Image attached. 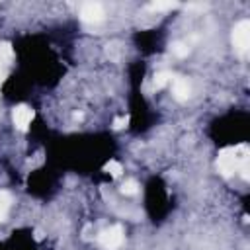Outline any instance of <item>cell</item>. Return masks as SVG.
<instances>
[{
  "mask_svg": "<svg viewBox=\"0 0 250 250\" xmlns=\"http://www.w3.org/2000/svg\"><path fill=\"white\" fill-rule=\"evenodd\" d=\"M248 156V148L244 145L240 146H227L219 152L217 156V168L223 176H232L234 172H238V166H240V160Z\"/></svg>",
  "mask_w": 250,
  "mask_h": 250,
  "instance_id": "obj_1",
  "label": "cell"
},
{
  "mask_svg": "<svg viewBox=\"0 0 250 250\" xmlns=\"http://www.w3.org/2000/svg\"><path fill=\"white\" fill-rule=\"evenodd\" d=\"M232 45L236 49L238 55H246L248 47H250V21L242 20L234 25L232 29Z\"/></svg>",
  "mask_w": 250,
  "mask_h": 250,
  "instance_id": "obj_2",
  "label": "cell"
},
{
  "mask_svg": "<svg viewBox=\"0 0 250 250\" xmlns=\"http://www.w3.org/2000/svg\"><path fill=\"white\" fill-rule=\"evenodd\" d=\"M98 242L104 250H117L121 244H123V229L121 225H113L105 230L100 232L98 236Z\"/></svg>",
  "mask_w": 250,
  "mask_h": 250,
  "instance_id": "obj_3",
  "label": "cell"
},
{
  "mask_svg": "<svg viewBox=\"0 0 250 250\" xmlns=\"http://www.w3.org/2000/svg\"><path fill=\"white\" fill-rule=\"evenodd\" d=\"M80 20L84 23H100L104 20V8L98 2H86L80 8Z\"/></svg>",
  "mask_w": 250,
  "mask_h": 250,
  "instance_id": "obj_4",
  "label": "cell"
},
{
  "mask_svg": "<svg viewBox=\"0 0 250 250\" xmlns=\"http://www.w3.org/2000/svg\"><path fill=\"white\" fill-rule=\"evenodd\" d=\"M12 119H14V125L20 129V131H27L31 119H33V109L25 104H20L12 109Z\"/></svg>",
  "mask_w": 250,
  "mask_h": 250,
  "instance_id": "obj_5",
  "label": "cell"
},
{
  "mask_svg": "<svg viewBox=\"0 0 250 250\" xmlns=\"http://www.w3.org/2000/svg\"><path fill=\"white\" fill-rule=\"evenodd\" d=\"M172 94L178 102H186L191 96V84L188 82V78H182V76L174 78L172 80Z\"/></svg>",
  "mask_w": 250,
  "mask_h": 250,
  "instance_id": "obj_6",
  "label": "cell"
},
{
  "mask_svg": "<svg viewBox=\"0 0 250 250\" xmlns=\"http://www.w3.org/2000/svg\"><path fill=\"white\" fill-rule=\"evenodd\" d=\"M12 59H14L12 45L6 43V41H0V68H6L8 70V64L12 62Z\"/></svg>",
  "mask_w": 250,
  "mask_h": 250,
  "instance_id": "obj_7",
  "label": "cell"
},
{
  "mask_svg": "<svg viewBox=\"0 0 250 250\" xmlns=\"http://www.w3.org/2000/svg\"><path fill=\"white\" fill-rule=\"evenodd\" d=\"M172 72H168V70H162V72H156L154 74V78H152V90H162L168 82H172Z\"/></svg>",
  "mask_w": 250,
  "mask_h": 250,
  "instance_id": "obj_8",
  "label": "cell"
},
{
  "mask_svg": "<svg viewBox=\"0 0 250 250\" xmlns=\"http://www.w3.org/2000/svg\"><path fill=\"white\" fill-rule=\"evenodd\" d=\"M10 205H12V195L8 191H0V223L6 219Z\"/></svg>",
  "mask_w": 250,
  "mask_h": 250,
  "instance_id": "obj_9",
  "label": "cell"
},
{
  "mask_svg": "<svg viewBox=\"0 0 250 250\" xmlns=\"http://www.w3.org/2000/svg\"><path fill=\"white\" fill-rule=\"evenodd\" d=\"M121 43H117V41H113V43H107V47H105V53H107V57L109 59H113V61H119L121 59Z\"/></svg>",
  "mask_w": 250,
  "mask_h": 250,
  "instance_id": "obj_10",
  "label": "cell"
},
{
  "mask_svg": "<svg viewBox=\"0 0 250 250\" xmlns=\"http://www.w3.org/2000/svg\"><path fill=\"white\" fill-rule=\"evenodd\" d=\"M119 191H121L123 195H135V193L139 191V184H137L135 180H127L125 184H121Z\"/></svg>",
  "mask_w": 250,
  "mask_h": 250,
  "instance_id": "obj_11",
  "label": "cell"
},
{
  "mask_svg": "<svg viewBox=\"0 0 250 250\" xmlns=\"http://www.w3.org/2000/svg\"><path fill=\"white\" fill-rule=\"evenodd\" d=\"M104 170H105L107 174H111L113 178H117V176H119V174L123 172V168H121V164H119L117 160H109V162H105Z\"/></svg>",
  "mask_w": 250,
  "mask_h": 250,
  "instance_id": "obj_12",
  "label": "cell"
},
{
  "mask_svg": "<svg viewBox=\"0 0 250 250\" xmlns=\"http://www.w3.org/2000/svg\"><path fill=\"white\" fill-rule=\"evenodd\" d=\"M176 6H178V2H152L148 8L154 12H162V10H172Z\"/></svg>",
  "mask_w": 250,
  "mask_h": 250,
  "instance_id": "obj_13",
  "label": "cell"
},
{
  "mask_svg": "<svg viewBox=\"0 0 250 250\" xmlns=\"http://www.w3.org/2000/svg\"><path fill=\"white\" fill-rule=\"evenodd\" d=\"M172 53H174L176 57H186V55L189 53V47H188L186 43L178 41V43H174V45H172Z\"/></svg>",
  "mask_w": 250,
  "mask_h": 250,
  "instance_id": "obj_14",
  "label": "cell"
},
{
  "mask_svg": "<svg viewBox=\"0 0 250 250\" xmlns=\"http://www.w3.org/2000/svg\"><path fill=\"white\" fill-rule=\"evenodd\" d=\"M127 123H129V117H127V115L115 117V119H113V129H123V127H127Z\"/></svg>",
  "mask_w": 250,
  "mask_h": 250,
  "instance_id": "obj_15",
  "label": "cell"
},
{
  "mask_svg": "<svg viewBox=\"0 0 250 250\" xmlns=\"http://www.w3.org/2000/svg\"><path fill=\"white\" fill-rule=\"evenodd\" d=\"M35 240H43V230L41 229H35Z\"/></svg>",
  "mask_w": 250,
  "mask_h": 250,
  "instance_id": "obj_16",
  "label": "cell"
},
{
  "mask_svg": "<svg viewBox=\"0 0 250 250\" xmlns=\"http://www.w3.org/2000/svg\"><path fill=\"white\" fill-rule=\"evenodd\" d=\"M6 76H8V70H6V68H0V84L4 82V78H6Z\"/></svg>",
  "mask_w": 250,
  "mask_h": 250,
  "instance_id": "obj_17",
  "label": "cell"
},
{
  "mask_svg": "<svg viewBox=\"0 0 250 250\" xmlns=\"http://www.w3.org/2000/svg\"><path fill=\"white\" fill-rule=\"evenodd\" d=\"M82 117H84V115H82L80 111H76V113H74V119H82Z\"/></svg>",
  "mask_w": 250,
  "mask_h": 250,
  "instance_id": "obj_18",
  "label": "cell"
}]
</instances>
